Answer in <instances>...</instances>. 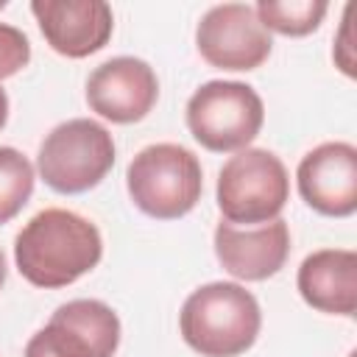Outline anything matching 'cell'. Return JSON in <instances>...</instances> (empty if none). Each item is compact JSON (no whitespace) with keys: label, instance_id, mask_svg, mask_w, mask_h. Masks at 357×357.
I'll return each instance as SVG.
<instances>
[{"label":"cell","instance_id":"1","mask_svg":"<svg viewBox=\"0 0 357 357\" xmlns=\"http://www.w3.org/2000/svg\"><path fill=\"white\" fill-rule=\"evenodd\" d=\"M103 257V237L98 226L61 206L36 212L14 237V262L33 287L56 290L78 282L98 268Z\"/></svg>","mask_w":357,"mask_h":357},{"label":"cell","instance_id":"2","mask_svg":"<svg viewBox=\"0 0 357 357\" xmlns=\"http://www.w3.org/2000/svg\"><path fill=\"white\" fill-rule=\"evenodd\" d=\"M259 329V301L237 282L195 287L178 312V332L201 357H240L257 343Z\"/></svg>","mask_w":357,"mask_h":357},{"label":"cell","instance_id":"3","mask_svg":"<svg viewBox=\"0 0 357 357\" xmlns=\"http://www.w3.org/2000/svg\"><path fill=\"white\" fill-rule=\"evenodd\" d=\"M126 190L139 212L156 220H178L195 209L204 192L198 156L176 142L145 145L126 170Z\"/></svg>","mask_w":357,"mask_h":357},{"label":"cell","instance_id":"4","mask_svg":"<svg viewBox=\"0 0 357 357\" xmlns=\"http://www.w3.org/2000/svg\"><path fill=\"white\" fill-rule=\"evenodd\" d=\"M218 209L231 226H262L282 215L290 198L284 162L268 148H243L218 173Z\"/></svg>","mask_w":357,"mask_h":357},{"label":"cell","instance_id":"5","mask_svg":"<svg viewBox=\"0 0 357 357\" xmlns=\"http://www.w3.org/2000/svg\"><path fill=\"white\" fill-rule=\"evenodd\" d=\"M114 139L106 126L89 117L59 123L39 145L36 170L61 195H81L98 187L114 165Z\"/></svg>","mask_w":357,"mask_h":357},{"label":"cell","instance_id":"6","mask_svg":"<svg viewBox=\"0 0 357 357\" xmlns=\"http://www.w3.org/2000/svg\"><path fill=\"white\" fill-rule=\"evenodd\" d=\"M187 128L212 153H237L254 142L265 123L262 98L243 81H206L187 100Z\"/></svg>","mask_w":357,"mask_h":357},{"label":"cell","instance_id":"7","mask_svg":"<svg viewBox=\"0 0 357 357\" xmlns=\"http://www.w3.org/2000/svg\"><path fill=\"white\" fill-rule=\"evenodd\" d=\"M117 346V312L98 298H73L31 335L22 357H114Z\"/></svg>","mask_w":357,"mask_h":357},{"label":"cell","instance_id":"8","mask_svg":"<svg viewBox=\"0 0 357 357\" xmlns=\"http://www.w3.org/2000/svg\"><path fill=\"white\" fill-rule=\"evenodd\" d=\"M195 47L209 67L248 73L268 61L273 39L262 28L254 6L220 3L201 17L195 28Z\"/></svg>","mask_w":357,"mask_h":357},{"label":"cell","instance_id":"9","mask_svg":"<svg viewBox=\"0 0 357 357\" xmlns=\"http://www.w3.org/2000/svg\"><path fill=\"white\" fill-rule=\"evenodd\" d=\"M159 100V78L153 67L134 56H114L98 64L86 78L89 109L117 126L139 123Z\"/></svg>","mask_w":357,"mask_h":357},{"label":"cell","instance_id":"10","mask_svg":"<svg viewBox=\"0 0 357 357\" xmlns=\"http://www.w3.org/2000/svg\"><path fill=\"white\" fill-rule=\"evenodd\" d=\"M298 195L310 209L326 218L357 212V148L335 139L307 151L296 167Z\"/></svg>","mask_w":357,"mask_h":357},{"label":"cell","instance_id":"11","mask_svg":"<svg viewBox=\"0 0 357 357\" xmlns=\"http://www.w3.org/2000/svg\"><path fill=\"white\" fill-rule=\"evenodd\" d=\"M31 14L45 42L67 59H86L103 50L114 31L112 6L103 0H33Z\"/></svg>","mask_w":357,"mask_h":357},{"label":"cell","instance_id":"12","mask_svg":"<svg viewBox=\"0 0 357 357\" xmlns=\"http://www.w3.org/2000/svg\"><path fill=\"white\" fill-rule=\"evenodd\" d=\"M215 257L226 273L243 282H265L276 276L290 257V229L282 218L262 226H215Z\"/></svg>","mask_w":357,"mask_h":357},{"label":"cell","instance_id":"13","mask_svg":"<svg viewBox=\"0 0 357 357\" xmlns=\"http://www.w3.org/2000/svg\"><path fill=\"white\" fill-rule=\"evenodd\" d=\"M301 298L326 315L357 312V254L351 248H318L304 257L296 273Z\"/></svg>","mask_w":357,"mask_h":357},{"label":"cell","instance_id":"14","mask_svg":"<svg viewBox=\"0 0 357 357\" xmlns=\"http://www.w3.org/2000/svg\"><path fill=\"white\" fill-rule=\"evenodd\" d=\"M262 28L282 36H307L321 28L329 3L324 0H259L254 6Z\"/></svg>","mask_w":357,"mask_h":357},{"label":"cell","instance_id":"15","mask_svg":"<svg viewBox=\"0 0 357 357\" xmlns=\"http://www.w3.org/2000/svg\"><path fill=\"white\" fill-rule=\"evenodd\" d=\"M33 165L28 156L11 145L0 148V226L22 212L33 195Z\"/></svg>","mask_w":357,"mask_h":357},{"label":"cell","instance_id":"16","mask_svg":"<svg viewBox=\"0 0 357 357\" xmlns=\"http://www.w3.org/2000/svg\"><path fill=\"white\" fill-rule=\"evenodd\" d=\"M28 61H31L28 36L14 25L0 22V81L17 75Z\"/></svg>","mask_w":357,"mask_h":357},{"label":"cell","instance_id":"17","mask_svg":"<svg viewBox=\"0 0 357 357\" xmlns=\"http://www.w3.org/2000/svg\"><path fill=\"white\" fill-rule=\"evenodd\" d=\"M351 14H354V3L346 6L343 20H340V31L335 36V47H332V59L340 67L343 75L354 78L357 75V53H354V39H351Z\"/></svg>","mask_w":357,"mask_h":357},{"label":"cell","instance_id":"18","mask_svg":"<svg viewBox=\"0 0 357 357\" xmlns=\"http://www.w3.org/2000/svg\"><path fill=\"white\" fill-rule=\"evenodd\" d=\"M6 123H8V95H6V89L0 86V131L6 128Z\"/></svg>","mask_w":357,"mask_h":357},{"label":"cell","instance_id":"19","mask_svg":"<svg viewBox=\"0 0 357 357\" xmlns=\"http://www.w3.org/2000/svg\"><path fill=\"white\" fill-rule=\"evenodd\" d=\"M6 276H8V268H6V257H3V251H0V287L6 284Z\"/></svg>","mask_w":357,"mask_h":357},{"label":"cell","instance_id":"20","mask_svg":"<svg viewBox=\"0 0 357 357\" xmlns=\"http://www.w3.org/2000/svg\"><path fill=\"white\" fill-rule=\"evenodd\" d=\"M3 8H6V0H0V11H3Z\"/></svg>","mask_w":357,"mask_h":357}]
</instances>
